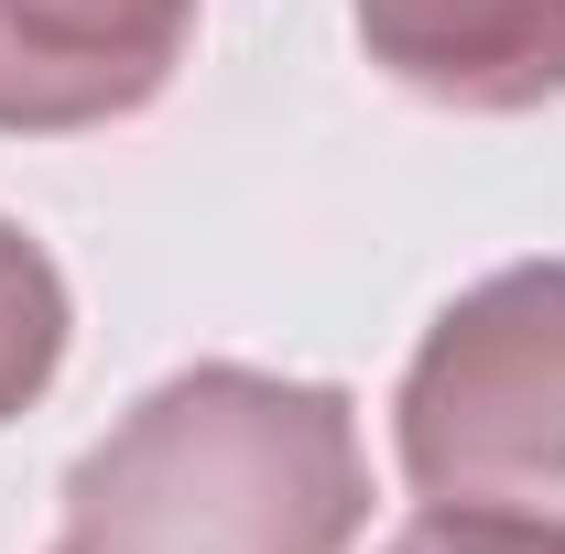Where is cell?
<instances>
[{
	"instance_id": "6da1fadb",
	"label": "cell",
	"mask_w": 565,
	"mask_h": 554,
	"mask_svg": "<svg viewBox=\"0 0 565 554\" xmlns=\"http://www.w3.org/2000/svg\"><path fill=\"white\" fill-rule=\"evenodd\" d=\"M359 522L370 457L349 392L196 359L66 468L44 554H349Z\"/></svg>"
},
{
	"instance_id": "7a4b0ae2",
	"label": "cell",
	"mask_w": 565,
	"mask_h": 554,
	"mask_svg": "<svg viewBox=\"0 0 565 554\" xmlns=\"http://www.w3.org/2000/svg\"><path fill=\"white\" fill-rule=\"evenodd\" d=\"M392 457L414 500L565 522V262L468 283L392 392Z\"/></svg>"
},
{
	"instance_id": "3957f363",
	"label": "cell",
	"mask_w": 565,
	"mask_h": 554,
	"mask_svg": "<svg viewBox=\"0 0 565 554\" xmlns=\"http://www.w3.org/2000/svg\"><path fill=\"white\" fill-rule=\"evenodd\" d=\"M196 55V0H0V131L76 141L141 120Z\"/></svg>"
},
{
	"instance_id": "277c9868",
	"label": "cell",
	"mask_w": 565,
	"mask_h": 554,
	"mask_svg": "<svg viewBox=\"0 0 565 554\" xmlns=\"http://www.w3.org/2000/svg\"><path fill=\"white\" fill-rule=\"evenodd\" d=\"M359 55L424 109L533 120L565 98V0H349Z\"/></svg>"
},
{
	"instance_id": "5b68a950",
	"label": "cell",
	"mask_w": 565,
	"mask_h": 554,
	"mask_svg": "<svg viewBox=\"0 0 565 554\" xmlns=\"http://www.w3.org/2000/svg\"><path fill=\"white\" fill-rule=\"evenodd\" d=\"M66 338H76V294H66V273H55V251H44L22 217H0V424L33 414V403L55 392Z\"/></svg>"
},
{
	"instance_id": "8992f818",
	"label": "cell",
	"mask_w": 565,
	"mask_h": 554,
	"mask_svg": "<svg viewBox=\"0 0 565 554\" xmlns=\"http://www.w3.org/2000/svg\"><path fill=\"white\" fill-rule=\"evenodd\" d=\"M381 554H565V522H544V511H468V500H424Z\"/></svg>"
}]
</instances>
